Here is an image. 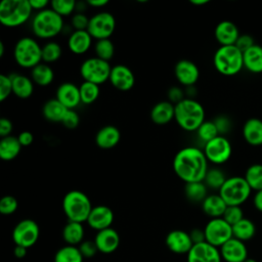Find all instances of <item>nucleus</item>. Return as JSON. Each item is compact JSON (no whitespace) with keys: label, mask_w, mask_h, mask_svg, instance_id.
I'll return each instance as SVG.
<instances>
[{"label":"nucleus","mask_w":262,"mask_h":262,"mask_svg":"<svg viewBox=\"0 0 262 262\" xmlns=\"http://www.w3.org/2000/svg\"><path fill=\"white\" fill-rule=\"evenodd\" d=\"M76 5L75 0H53L50 2V8L61 17L72 15L76 10Z\"/></svg>","instance_id":"43"},{"label":"nucleus","mask_w":262,"mask_h":262,"mask_svg":"<svg viewBox=\"0 0 262 262\" xmlns=\"http://www.w3.org/2000/svg\"><path fill=\"white\" fill-rule=\"evenodd\" d=\"M15 62L24 69H33L42 62V47L31 37L18 39L13 48Z\"/></svg>","instance_id":"7"},{"label":"nucleus","mask_w":262,"mask_h":262,"mask_svg":"<svg viewBox=\"0 0 262 262\" xmlns=\"http://www.w3.org/2000/svg\"><path fill=\"white\" fill-rule=\"evenodd\" d=\"M108 3V1L107 0H88L87 1V4L89 5V6H91V7H98V8H100V7H103V6H105L106 4Z\"/></svg>","instance_id":"59"},{"label":"nucleus","mask_w":262,"mask_h":262,"mask_svg":"<svg viewBox=\"0 0 262 262\" xmlns=\"http://www.w3.org/2000/svg\"><path fill=\"white\" fill-rule=\"evenodd\" d=\"M27 251H28L27 248H24V247H20V246H14V248H13V256L15 258H17V259H23V258L26 257Z\"/></svg>","instance_id":"58"},{"label":"nucleus","mask_w":262,"mask_h":262,"mask_svg":"<svg viewBox=\"0 0 262 262\" xmlns=\"http://www.w3.org/2000/svg\"><path fill=\"white\" fill-rule=\"evenodd\" d=\"M120 139V130L113 125H106L100 128L95 135V143L101 149H111L115 147Z\"/></svg>","instance_id":"24"},{"label":"nucleus","mask_w":262,"mask_h":262,"mask_svg":"<svg viewBox=\"0 0 262 262\" xmlns=\"http://www.w3.org/2000/svg\"><path fill=\"white\" fill-rule=\"evenodd\" d=\"M84 258L77 246L66 245L58 249L54 255V262H83Z\"/></svg>","instance_id":"36"},{"label":"nucleus","mask_w":262,"mask_h":262,"mask_svg":"<svg viewBox=\"0 0 262 262\" xmlns=\"http://www.w3.org/2000/svg\"><path fill=\"white\" fill-rule=\"evenodd\" d=\"M245 179L252 190L262 189V164H253L246 170Z\"/></svg>","instance_id":"37"},{"label":"nucleus","mask_w":262,"mask_h":262,"mask_svg":"<svg viewBox=\"0 0 262 262\" xmlns=\"http://www.w3.org/2000/svg\"><path fill=\"white\" fill-rule=\"evenodd\" d=\"M31 79L38 86H48L54 79V72L48 63L41 62L31 70Z\"/></svg>","instance_id":"33"},{"label":"nucleus","mask_w":262,"mask_h":262,"mask_svg":"<svg viewBox=\"0 0 262 262\" xmlns=\"http://www.w3.org/2000/svg\"><path fill=\"white\" fill-rule=\"evenodd\" d=\"M31 7L33 10H36L37 12L46 9L48 5H50V2L47 0H29Z\"/></svg>","instance_id":"56"},{"label":"nucleus","mask_w":262,"mask_h":262,"mask_svg":"<svg viewBox=\"0 0 262 262\" xmlns=\"http://www.w3.org/2000/svg\"><path fill=\"white\" fill-rule=\"evenodd\" d=\"M61 47L57 42L49 41L42 46V61L51 63L58 60L61 56Z\"/></svg>","instance_id":"41"},{"label":"nucleus","mask_w":262,"mask_h":262,"mask_svg":"<svg viewBox=\"0 0 262 262\" xmlns=\"http://www.w3.org/2000/svg\"><path fill=\"white\" fill-rule=\"evenodd\" d=\"M32 12L29 0H3L0 3V23L6 28H16L27 23Z\"/></svg>","instance_id":"5"},{"label":"nucleus","mask_w":262,"mask_h":262,"mask_svg":"<svg viewBox=\"0 0 262 262\" xmlns=\"http://www.w3.org/2000/svg\"><path fill=\"white\" fill-rule=\"evenodd\" d=\"M256 233V226L254 222L248 218H244L232 226V235L242 242L250 241Z\"/></svg>","instance_id":"34"},{"label":"nucleus","mask_w":262,"mask_h":262,"mask_svg":"<svg viewBox=\"0 0 262 262\" xmlns=\"http://www.w3.org/2000/svg\"><path fill=\"white\" fill-rule=\"evenodd\" d=\"M189 236L193 243V245H196V244H201V243H204L206 242V236H205V231L204 229H201V228H193L191 229L189 232Z\"/></svg>","instance_id":"54"},{"label":"nucleus","mask_w":262,"mask_h":262,"mask_svg":"<svg viewBox=\"0 0 262 262\" xmlns=\"http://www.w3.org/2000/svg\"><path fill=\"white\" fill-rule=\"evenodd\" d=\"M252 191L245 177L232 176L226 179L218 193L227 206H241L248 201Z\"/></svg>","instance_id":"8"},{"label":"nucleus","mask_w":262,"mask_h":262,"mask_svg":"<svg viewBox=\"0 0 262 262\" xmlns=\"http://www.w3.org/2000/svg\"><path fill=\"white\" fill-rule=\"evenodd\" d=\"M18 208V202L13 195H4L0 200V213L2 215H11Z\"/></svg>","instance_id":"45"},{"label":"nucleus","mask_w":262,"mask_h":262,"mask_svg":"<svg viewBox=\"0 0 262 262\" xmlns=\"http://www.w3.org/2000/svg\"><path fill=\"white\" fill-rule=\"evenodd\" d=\"M94 51L96 57L105 61H110L115 54V45L111 39L97 40L94 45Z\"/></svg>","instance_id":"40"},{"label":"nucleus","mask_w":262,"mask_h":262,"mask_svg":"<svg viewBox=\"0 0 262 262\" xmlns=\"http://www.w3.org/2000/svg\"><path fill=\"white\" fill-rule=\"evenodd\" d=\"M114 218V212L110 207L98 205L92 208L86 222L92 229L100 231L112 227Z\"/></svg>","instance_id":"17"},{"label":"nucleus","mask_w":262,"mask_h":262,"mask_svg":"<svg viewBox=\"0 0 262 262\" xmlns=\"http://www.w3.org/2000/svg\"><path fill=\"white\" fill-rule=\"evenodd\" d=\"M234 45L244 53L246 50H248L249 48H251L252 46L255 45L254 38L249 34H242V35H239V37L236 40Z\"/></svg>","instance_id":"51"},{"label":"nucleus","mask_w":262,"mask_h":262,"mask_svg":"<svg viewBox=\"0 0 262 262\" xmlns=\"http://www.w3.org/2000/svg\"><path fill=\"white\" fill-rule=\"evenodd\" d=\"M214 35L220 46H230L235 44L241 34L234 23L230 20H222L217 24Z\"/></svg>","instance_id":"22"},{"label":"nucleus","mask_w":262,"mask_h":262,"mask_svg":"<svg viewBox=\"0 0 262 262\" xmlns=\"http://www.w3.org/2000/svg\"><path fill=\"white\" fill-rule=\"evenodd\" d=\"M244 262H258V261L255 260V259H253V258H248V259L245 260Z\"/></svg>","instance_id":"62"},{"label":"nucleus","mask_w":262,"mask_h":262,"mask_svg":"<svg viewBox=\"0 0 262 262\" xmlns=\"http://www.w3.org/2000/svg\"><path fill=\"white\" fill-rule=\"evenodd\" d=\"M196 135L201 141L206 144L219 135L214 121H205L196 130Z\"/></svg>","instance_id":"42"},{"label":"nucleus","mask_w":262,"mask_h":262,"mask_svg":"<svg viewBox=\"0 0 262 262\" xmlns=\"http://www.w3.org/2000/svg\"><path fill=\"white\" fill-rule=\"evenodd\" d=\"M204 152L208 162L215 165L226 163L232 154V146L230 141L222 135H218L211 141L204 145Z\"/></svg>","instance_id":"13"},{"label":"nucleus","mask_w":262,"mask_h":262,"mask_svg":"<svg viewBox=\"0 0 262 262\" xmlns=\"http://www.w3.org/2000/svg\"><path fill=\"white\" fill-rule=\"evenodd\" d=\"M83 258L85 259H90V258H93L97 252H98V249L96 247V244L93 241H90V239H84L79 246H78Z\"/></svg>","instance_id":"47"},{"label":"nucleus","mask_w":262,"mask_h":262,"mask_svg":"<svg viewBox=\"0 0 262 262\" xmlns=\"http://www.w3.org/2000/svg\"><path fill=\"white\" fill-rule=\"evenodd\" d=\"M21 144L17 137L9 135L0 140V159L3 161H12L20 152Z\"/></svg>","instance_id":"32"},{"label":"nucleus","mask_w":262,"mask_h":262,"mask_svg":"<svg viewBox=\"0 0 262 262\" xmlns=\"http://www.w3.org/2000/svg\"><path fill=\"white\" fill-rule=\"evenodd\" d=\"M227 208L226 203L223 199L219 195V193L208 194V196L202 203V210L203 212L213 218H222L225 210Z\"/></svg>","instance_id":"28"},{"label":"nucleus","mask_w":262,"mask_h":262,"mask_svg":"<svg viewBox=\"0 0 262 262\" xmlns=\"http://www.w3.org/2000/svg\"><path fill=\"white\" fill-rule=\"evenodd\" d=\"M89 17L83 12H76L71 17V27L74 31H85L89 25Z\"/></svg>","instance_id":"46"},{"label":"nucleus","mask_w":262,"mask_h":262,"mask_svg":"<svg viewBox=\"0 0 262 262\" xmlns=\"http://www.w3.org/2000/svg\"><path fill=\"white\" fill-rule=\"evenodd\" d=\"M61 235L67 245L78 247L84 241L85 229L83 223L68 221V223L62 228Z\"/></svg>","instance_id":"30"},{"label":"nucleus","mask_w":262,"mask_h":262,"mask_svg":"<svg viewBox=\"0 0 262 262\" xmlns=\"http://www.w3.org/2000/svg\"><path fill=\"white\" fill-rule=\"evenodd\" d=\"M94 242L98 252L102 254H112L120 246V235L113 227L97 231L94 236Z\"/></svg>","instance_id":"21"},{"label":"nucleus","mask_w":262,"mask_h":262,"mask_svg":"<svg viewBox=\"0 0 262 262\" xmlns=\"http://www.w3.org/2000/svg\"><path fill=\"white\" fill-rule=\"evenodd\" d=\"M213 64L219 74L234 76L244 69L243 52L235 45L220 46L214 53Z\"/></svg>","instance_id":"4"},{"label":"nucleus","mask_w":262,"mask_h":262,"mask_svg":"<svg viewBox=\"0 0 262 262\" xmlns=\"http://www.w3.org/2000/svg\"><path fill=\"white\" fill-rule=\"evenodd\" d=\"M93 38L90 34L85 31H73L68 39V48L74 54H84L86 53L91 45Z\"/></svg>","instance_id":"23"},{"label":"nucleus","mask_w":262,"mask_h":262,"mask_svg":"<svg viewBox=\"0 0 262 262\" xmlns=\"http://www.w3.org/2000/svg\"><path fill=\"white\" fill-rule=\"evenodd\" d=\"M184 193L190 202L203 203V201L208 196V187L204 181L185 183Z\"/></svg>","instance_id":"35"},{"label":"nucleus","mask_w":262,"mask_h":262,"mask_svg":"<svg viewBox=\"0 0 262 262\" xmlns=\"http://www.w3.org/2000/svg\"><path fill=\"white\" fill-rule=\"evenodd\" d=\"M243 137L252 146L262 145V120L258 118L248 119L243 126Z\"/></svg>","instance_id":"26"},{"label":"nucleus","mask_w":262,"mask_h":262,"mask_svg":"<svg viewBox=\"0 0 262 262\" xmlns=\"http://www.w3.org/2000/svg\"><path fill=\"white\" fill-rule=\"evenodd\" d=\"M12 93V84L9 75H0V101H4Z\"/></svg>","instance_id":"48"},{"label":"nucleus","mask_w":262,"mask_h":262,"mask_svg":"<svg viewBox=\"0 0 262 262\" xmlns=\"http://www.w3.org/2000/svg\"><path fill=\"white\" fill-rule=\"evenodd\" d=\"M112 67L108 61L96 56L85 59L80 67V75L84 81L101 85L110 79Z\"/></svg>","instance_id":"9"},{"label":"nucleus","mask_w":262,"mask_h":262,"mask_svg":"<svg viewBox=\"0 0 262 262\" xmlns=\"http://www.w3.org/2000/svg\"><path fill=\"white\" fill-rule=\"evenodd\" d=\"M80 90V97H81V102L84 104H91L94 101L97 100L99 94H100V89L99 85L90 83V82H82V84L79 86Z\"/></svg>","instance_id":"38"},{"label":"nucleus","mask_w":262,"mask_h":262,"mask_svg":"<svg viewBox=\"0 0 262 262\" xmlns=\"http://www.w3.org/2000/svg\"><path fill=\"white\" fill-rule=\"evenodd\" d=\"M13 126L9 119L7 118H1L0 119V136L1 138L9 136L12 132Z\"/></svg>","instance_id":"53"},{"label":"nucleus","mask_w":262,"mask_h":262,"mask_svg":"<svg viewBox=\"0 0 262 262\" xmlns=\"http://www.w3.org/2000/svg\"><path fill=\"white\" fill-rule=\"evenodd\" d=\"M40 235V228L33 219H23L15 224L12 230V241L15 246L24 248L33 247Z\"/></svg>","instance_id":"12"},{"label":"nucleus","mask_w":262,"mask_h":262,"mask_svg":"<svg viewBox=\"0 0 262 262\" xmlns=\"http://www.w3.org/2000/svg\"><path fill=\"white\" fill-rule=\"evenodd\" d=\"M222 218L231 226L244 219V211L241 206H227Z\"/></svg>","instance_id":"44"},{"label":"nucleus","mask_w":262,"mask_h":262,"mask_svg":"<svg viewBox=\"0 0 262 262\" xmlns=\"http://www.w3.org/2000/svg\"><path fill=\"white\" fill-rule=\"evenodd\" d=\"M227 177L225 176L224 172L221 169L211 168L208 170L206 177L204 179V182L207 185V187L212 189H217L219 191V189L222 187Z\"/></svg>","instance_id":"39"},{"label":"nucleus","mask_w":262,"mask_h":262,"mask_svg":"<svg viewBox=\"0 0 262 262\" xmlns=\"http://www.w3.org/2000/svg\"><path fill=\"white\" fill-rule=\"evenodd\" d=\"M9 77L12 84V94H14L16 97L27 99L33 94L34 82L31 78L17 73L10 74Z\"/></svg>","instance_id":"27"},{"label":"nucleus","mask_w":262,"mask_h":262,"mask_svg":"<svg viewBox=\"0 0 262 262\" xmlns=\"http://www.w3.org/2000/svg\"><path fill=\"white\" fill-rule=\"evenodd\" d=\"M244 68L253 74L262 73V46L255 44L243 53Z\"/></svg>","instance_id":"29"},{"label":"nucleus","mask_w":262,"mask_h":262,"mask_svg":"<svg viewBox=\"0 0 262 262\" xmlns=\"http://www.w3.org/2000/svg\"><path fill=\"white\" fill-rule=\"evenodd\" d=\"M214 123H215V125L217 127L219 135L224 136V134L229 132V130L231 129V122L228 119V117H226V116H223V115L222 116H218L214 120Z\"/></svg>","instance_id":"50"},{"label":"nucleus","mask_w":262,"mask_h":262,"mask_svg":"<svg viewBox=\"0 0 262 262\" xmlns=\"http://www.w3.org/2000/svg\"><path fill=\"white\" fill-rule=\"evenodd\" d=\"M253 205L256 210L262 212V189L255 191V194L253 196Z\"/></svg>","instance_id":"57"},{"label":"nucleus","mask_w":262,"mask_h":262,"mask_svg":"<svg viewBox=\"0 0 262 262\" xmlns=\"http://www.w3.org/2000/svg\"><path fill=\"white\" fill-rule=\"evenodd\" d=\"M167 95H168L169 101L172 102L174 105L177 104L178 102H180L181 100H183V99L186 97L184 91H183L180 87H177V86L171 87V88L168 90Z\"/></svg>","instance_id":"52"},{"label":"nucleus","mask_w":262,"mask_h":262,"mask_svg":"<svg viewBox=\"0 0 262 262\" xmlns=\"http://www.w3.org/2000/svg\"><path fill=\"white\" fill-rule=\"evenodd\" d=\"M80 123V117L75 110H68L61 124L68 129H75Z\"/></svg>","instance_id":"49"},{"label":"nucleus","mask_w":262,"mask_h":262,"mask_svg":"<svg viewBox=\"0 0 262 262\" xmlns=\"http://www.w3.org/2000/svg\"><path fill=\"white\" fill-rule=\"evenodd\" d=\"M208 160L203 149L195 146L181 148L173 159L175 174L185 183L204 181L209 170Z\"/></svg>","instance_id":"1"},{"label":"nucleus","mask_w":262,"mask_h":262,"mask_svg":"<svg viewBox=\"0 0 262 262\" xmlns=\"http://www.w3.org/2000/svg\"><path fill=\"white\" fill-rule=\"evenodd\" d=\"M17 139H18L19 143L21 144V146H29L34 141V135L30 131H23L18 134Z\"/></svg>","instance_id":"55"},{"label":"nucleus","mask_w":262,"mask_h":262,"mask_svg":"<svg viewBox=\"0 0 262 262\" xmlns=\"http://www.w3.org/2000/svg\"><path fill=\"white\" fill-rule=\"evenodd\" d=\"M219 251L222 260L225 262H244L249 258L246 244L234 237L221 246Z\"/></svg>","instance_id":"19"},{"label":"nucleus","mask_w":262,"mask_h":262,"mask_svg":"<svg viewBox=\"0 0 262 262\" xmlns=\"http://www.w3.org/2000/svg\"><path fill=\"white\" fill-rule=\"evenodd\" d=\"M63 29V18L51 8L37 12L32 20V31L40 39H51Z\"/></svg>","instance_id":"6"},{"label":"nucleus","mask_w":262,"mask_h":262,"mask_svg":"<svg viewBox=\"0 0 262 262\" xmlns=\"http://www.w3.org/2000/svg\"><path fill=\"white\" fill-rule=\"evenodd\" d=\"M221 254L218 248L207 242L193 245L187 254V262H221Z\"/></svg>","instance_id":"16"},{"label":"nucleus","mask_w":262,"mask_h":262,"mask_svg":"<svg viewBox=\"0 0 262 262\" xmlns=\"http://www.w3.org/2000/svg\"><path fill=\"white\" fill-rule=\"evenodd\" d=\"M116 29L115 16L107 12L101 11L92 15L89 19L87 32L93 39H110Z\"/></svg>","instance_id":"11"},{"label":"nucleus","mask_w":262,"mask_h":262,"mask_svg":"<svg viewBox=\"0 0 262 262\" xmlns=\"http://www.w3.org/2000/svg\"><path fill=\"white\" fill-rule=\"evenodd\" d=\"M165 244L170 252L179 255H187L193 246L189 233L181 229L171 230L166 235Z\"/></svg>","instance_id":"14"},{"label":"nucleus","mask_w":262,"mask_h":262,"mask_svg":"<svg viewBox=\"0 0 262 262\" xmlns=\"http://www.w3.org/2000/svg\"><path fill=\"white\" fill-rule=\"evenodd\" d=\"M190 3L195 6H201L209 3V0H190Z\"/></svg>","instance_id":"60"},{"label":"nucleus","mask_w":262,"mask_h":262,"mask_svg":"<svg viewBox=\"0 0 262 262\" xmlns=\"http://www.w3.org/2000/svg\"><path fill=\"white\" fill-rule=\"evenodd\" d=\"M55 98L68 110H75L81 103L79 87L72 82L61 83L56 89Z\"/></svg>","instance_id":"20"},{"label":"nucleus","mask_w":262,"mask_h":262,"mask_svg":"<svg viewBox=\"0 0 262 262\" xmlns=\"http://www.w3.org/2000/svg\"><path fill=\"white\" fill-rule=\"evenodd\" d=\"M68 112V108L60 103L56 98H51L47 100L42 108V113L44 118L53 123H61L66 114Z\"/></svg>","instance_id":"31"},{"label":"nucleus","mask_w":262,"mask_h":262,"mask_svg":"<svg viewBox=\"0 0 262 262\" xmlns=\"http://www.w3.org/2000/svg\"><path fill=\"white\" fill-rule=\"evenodd\" d=\"M4 50H5L4 43L2 41H0V57H2L4 55Z\"/></svg>","instance_id":"61"},{"label":"nucleus","mask_w":262,"mask_h":262,"mask_svg":"<svg viewBox=\"0 0 262 262\" xmlns=\"http://www.w3.org/2000/svg\"><path fill=\"white\" fill-rule=\"evenodd\" d=\"M174 116L175 105L169 100L156 103L150 111V119L156 125H166L174 119Z\"/></svg>","instance_id":"25"},{"label":"nucleus","mask_w":262,"mask_h":262,"mask_svg":"<svg viewBox=\"0 0 262 262\" xmlns=\"http://www.w3.org/2000/svg\"><path fill=\"white\" fill-rule=\"evenodd\" d=\"M204 231L206 242L216 248H220L233 237L232 226L223 218L210 219L205 225Z\"/></svg>","instance_id":"10"},{"label":"nucleus","mask_w":262,"mask_h":262,"mask_svg":"<svg viewBox=\"0 0 262 262\" xmlns=\"http://www.w3.org/2000/svg\"><path fill=\"white\" fill-rule=\"evenodd\" d=\"M62 211L68 221L86 222L93 208L90 199L81 190H71L62 199Z\"/></svg>","instance_id":"3"},{"label":"nucleus","mask_w":262,"mask_h":262,"mask_svg":"<svg viewBox=\"0 0 262 262\" xmlns=\"http://www.w3.org/2000/svg\"><path fill=\"white\" fill-rule=\"evenodd\" d=\"M174 73L177 81L185 86H194L200 78V70L198 66L188 59L179 60L174 68Z\"/></svg>","instance_id":"18"},{"label":"nucleus","mask_w":262,"mask_h":262,"mask_svg":"<svg viewBox=\"0 0 262 262\" xmlns=\"http://www.w3.org/2000/svg\"><path fill=\"white\" fill-rule=\"evenodd\" d=\"M174 120L185 131H196L206 121L204 106L195 99L184 98L175 104Z\"/></svg>","instance_id":"2"},{"label":"nucleus","mask_w":262,"mask_h":262,"mask_svg":"<svg viewBox=\"0 0 262 262\" xmlns=\"http://www.w3.org/2000/svg\"><path fill=\"white\" fill-rule=\"evenodd\" d=\"M108 81L117 90L129 91L135 84V77L131 69L127 66L116 64L111 70Z\"/></svg>","instance_id":"15"}]
</instances>
